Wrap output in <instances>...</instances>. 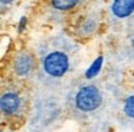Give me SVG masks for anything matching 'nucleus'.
<instances>
[{
	"label": "nucleus",
	"mask_w": 134,
	"mask_h": 132,
	"mask_svg": "<svg viewBox=\"0 0 134 132\" xmlns=\"http://www.w3.org/2000/svg\"><path fill=\"white\" fill-rule=\"evenodd\" d=\"M36 55L39 59L38 70L45 79L61 80L76 66L79 47L68 34L55 33L39 42Z\"/></svg>",
	"instance_id": "1"
},
{
	"label": "nucleus",
	"mask_w": 134,
	"mask_h": 132,
	"mask_svg": "<svg viewBox=\"0 0 134 132\" xmlns=\"http://www.w3.org/2000/svg\"><path fill=\"white\" fill-rule=\"evenodd\" d=\"M9 69L16 79L30 77L39 69V59L36 52L30 49L16 50L9 60Z\"/></svg>",
	"instance_id": "2"
},
{
	"label": "nucleus",
	"mask_w": 134,
	"mask_h": 132,
	"mask_svg": "<svg viewBox=\"0 0 134 132\" xmlns=\"http://www.w3.org/2000/svg\"><path fill=\"white\" fill-rule=\"evenodd\" d=\"M74 108L82 113H91V112L99 109L102 103L101 89L94 83H85L76 89L74 95Z\"/></svg>",
	"instance_id": "3"
},
{
	"label": "nucleus",
	"mask_w": 134,
	"mask_h": 132,
	"mask_svg": "<svg viewBox=\"0 0 134 132\" xmlns=\"http://www.w3.org/2000/svg\"><path fill=\"white\" fill-rule=\"evenodd\" d=\"M101 26V14L97 10H87L84 14L78 16V19L72 25V34L78 40H85L92 37Z\"/></svg>",
	"instance_id": "4"
},
{
	"label": "nucleus",
	"mask_w": 134,
	"mask_h": 132,
	"mask_svg": "<svg viewBox=\"0 0 134 132\" xmlns=\"http://www.w3.org/2000/svg\"><path fill=\"white\" fill-rule=\"evenodd\" d=\"M25 109V99L16 88H9L3 91L0 98V111L7 119H15L22 115Z\"/></svg>",
	"instance_id": "5"
},
{
	"label": "nucleus",
	"mask_w": 134,
	"mask_h": 132,
	"mask_svg": "<svg viewBox=\"0 0 134 132\" xmlns=\"http://www.w3.org/2000/svg\"><path fill=\"white\" fill-rule=\"evenodd\" d=\"M134 17V0H111L108 6V19L110 23L127 22Z\"/></svg>",
	"instance_id": "6"
},
{
	"label": "nucleus",
	"mask_w": 134,
	"mask_h": 132,
	"mask_svg": "<svg viewBox=\"0 0 134 132\" xmlns=\"http://www.w3.org/2000/svg\"><path fill=\"white\" fill-rule=\"evenodd\" d=\"M82 4V0H49V7L56 13H69Z\"/></svg>",
	"instance_id": "7"
},
{
	"label": "nucleus",
	"mask_w": 134,
	"mask_h": 132,
	"mask_svg": "<svg viewBox=\"0 0 134 132\" xmlns=\"http://www.w3.org/2000/svg\"><path fill=\"white\" fill-rule=\"evenodd\" d=\"M122 112L125 116L134 119V95H130L128 98H125L124 103H122Z\"/></svg>",
	"instance_id": "8"
},
{
	"label": "nucleus",
	"mask_w": 134,
	"mask_h": 132,
	"mask_svg": "<svg viewBox=\"0 0 134 132\" xmlns=\"http://www.w3.org/2000/svg\"><path fill=\"white\" fill-rule=\"evenodd\" d=\"M128 53L134 57V33L131 34L130 37V42H128Z\"/></svg>",
	"instance_id": "9"
},
{
	"label": "nucleus",
	"mask_w": 134,
	"mask_h": 132,
	"mask_svg": "<svg viewBox=\"0 0 134 132\" xmlns=\"http://www.w3.org/2000/svg\"><path fill=\"white\" fill-rule=\"evenodd\" d=\"M12 2H13V0H2V7L4 9V7H6V4L9 6L10 3H12Z\"/></svg>",
	"instance_id": "10"
}]
</instances>
